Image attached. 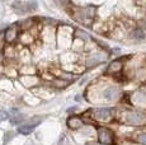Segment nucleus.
Returning a JSON list of instances; mask_svg holds the SVG:
<instances>
[{"label":"nucleus","instance_id":"1","mask_svg":"<svg viewBox=\"0 0 146 145\" xmlns=\"http://www.w3.org/2000/svg\"><path fill=\"white\" fill-rule=\"evenodd\" d=\"M69 12L71 17L75 19L76 22L83 24H92L97 15V8L94 5H88V7H76V5L70 4L69 7ZM66 8V9H67Z\"/></svg>","mask_w":146,"mask_h":145},{"label":"nucleus","instance_id":"2","mask_svg":"<svg viewBox=\"0 0 146 145\" xmlns=\"http://www.w3.org/2000/svg\"><path fill=\"white\" fill-rule=\"evenodd\" d=\"M123 124L130 126H145L146 125V113L139 110L125 111L122 113Z\"/></svg>","mask_w":146,"mask_h":145},{"label":"nucleus","instance_id":"3","mask_svg":"<svg viewBox=\"0 0 146 145\" xmlns=\"http://www.w3.org/2000/svg\"><path fill=\"white\" fill-rule=\"evenodd\" d=\"M108 55H107L106 51H102V50H95V51L90 52V54L86 56V60H85V66L88 69H92V68H95V66L100 65L103 64L104 61L107 60Z\"/></svg>","mask_w":146,"mask_h":145},{"label":"nucleus","instance_id":"4","mask_svg":"<svg viewBox=\"0 0 146 145\" xmlns=\"http://www.w3.org/2000/svg\"><path fill=\"white\" fill-rule=\"evenodd\" d=\"M92 118L97 122H109L113 118V110L111 107H100L92 110Z\"/></svg>","mask_w":146,"mask_h":145},{"label":"nucleus","instance_id":"5","mask_svg":"<svg viewBox=\"0 0 146 145\" xmlns=\"http://www.w3.org/2000/svg\"><path fill=\"white\" fill-rule=\"evenodd\" d=\"M12 7L18 14H27V13H31L37 9V1L36 0H31V1H13Z\"/></svg>","mask_w":146,"mask_h":145},{"label":"nucleus","instance_id":"6","mask_svg":"<svg viewBox=\"0 0 146 145\" xmlns=\"http://www.w3.org/2000/svg\"><path fill=\"white\" fill-rule=\"evenodd\" d=\"M97 140L100 144L113 145L114 143V134L108 127H98L97 129Z\"/></svg>","mask_w":146,"mask_h":145},{"label":"nucleus","instance_id":"7","mask_svg":"<svg viewBox=\"0 0 146 145\" xmlns=\"http://www.w3.org/2000/svg\"><path fill=\"white\" fill-rule=\"evenodd\" d=\"M103 97L109 102H113V101H117L122 97L123 92H122V88L121 87H117V85H109V87H106L104 90H103Z\"/></svg>","mask_w":146,"mask_h":145},{"label":"nucleus","instance_id":"8","mask_svg":"<svg viewBox=\"0 0 146 145\" xmlns=\"http://www.w3.org/2000/svg\"><path fill=\"white\" fill-rule=\"evenodd\" d=\"M4 36H5V41H7V43H14L17 40H18L19 37V28L18 26H10L8 27L7 29L4 31Z\"/></svg>","mask_w":146,"mask_h":145},{"label":"nucleus","instance_id":"9","mask_svg":"<svg viewBox=\"0 0 146 145\" xmlns=\"http://www.w3.org/2000/svg\"><path fill=\"white\" fill-rule=\"evenodd\" d=\"M131 102L136 106H146V88H140L131 96Z\"/></svg>","mask_w":146,"mask_h":145},{"label":"nucleus","instance_id":"10","mask_svg":"<svg viewBox=\"0 0 146 145\" xmlns=\"http://www.w3.org/2000/svg\"><path fill=\"white\" fill-rule=\"evenodd\" d=\"M66 125L70 130H79L84 126V120L80 116H70L66 121Z\"/></svg>","mask_w":146,"mask_h":145},{"label":"nucleus","instance_id":"11","mask_svg":"<svg viewBox=\"0 0 146 145\" xmlns=\"http://www.w3.org/2000/svg\"><path fill=\"white\" fill-rule=\"evenodd\" d=\"M21 83L24 85L26 88H32V87H36V85L40 83V79L35 75H22L19 78Z\"/></svg>","mask_w":146,"mask_h":145},{"label":"nucleus","instance_id":"12","mask_svg":"<svg viewBox=\"0 0 146 145\" xmlns=\"http://www.w3.org/2000/svg\"><path fill=\"white\" fill-rule=\"evenodd\" d=\"M123 70V61L122 60H114L107 68V74L109 75H117L118 72Z\"/></svg>","mask_w":146,"mask_h":145},{"label":"nucleus","instance_id":"13","mask_svg":"<svg viewBox=\"0 0 146 145\" xmlns=\"http://www.w3.org/2000/svg\"><path fill=\"white\" fill-rule=\"evenodd\" d=\"M36 129V125L32 124V122L27 121V122H23V124L19 125L18 127V132L22 134V135H29L31 132H33Z\"/></svg>","mask_w":146,"mask_h":145},{"label":"nucleus","instance_id":"14","mask_svg":"<svg viewBox=\"0 0 146 145\" xmlns=\"http://www.w3.org/2000/svg\"><path fill=\"white\" fill-rule=\"evenodd\" d=\"M33 27H35V19L33 18H26L18 23V28L23 32L24 31H31Z\"/></svg>","mask_w":146,"mask_h":145},{"label":"nucleus","instance_id":"15","mask_svg":"<svg viewBox=\"0 0 146 145\" xmlns=\"http://www.w3.org/2000/svg\"><path fill=\"white\" fill-rule=\"evenodd\" d=\"M26 121V116L22 115V113H19L18 110H12V118H10V122H12L13 125H21L23 124V122Z\"/></svg>","mask_w":146,"mask_h":145},{"label":"nucleus","instance_id":"16","mask_svg":"<svg viewBox=\"0 0 146 145\" xmlns=\"http://www.w3.org/2000/svg\"><path fill=\"white\" fill-rule=\"evenodd\" d=\"M18 40L21 41V43L23 45V46H27V45H31V43H32L35 38H33V36L31 35V33L28 32V31H24V32L22 33V35H19Z\"/></svg>","mask_w":146,"mask_h":145},{"label":"nucleus","instance_id":"17","mask_svg":"<svg viewBox=\"0 0 146 145\" xmlns=\"http://www.w3.org/2000/svg\"><path fill=\"white\" fill-rule=\"evenodd\" d=\"M74 36L78 38V40H81L83 42H89L92 40V37L83 29H75L74 31Z\"/></svg>","mask_w":146,"mask_h":145},{"label":"nucleus","instance_id":"18","mask_svg":"<svg viewBox=\"0 0 146 145\" xmlns=\"http://www.w3.org/2000/svg\"><path fill=\"white\" fill-rule=\"evenodd\" d=\"M4 75L8 78H17L18 76V70H17V69H13V66H5Z\"/></svg>","mask_w":146,"mask_h":145},{"label":"nucleus","instance_id":"19","mask_svg":"<svg viewBox=\"0 0 146 145\" xmlns=\"http://www.w3.org/2000/svg\"><path fill=\"white\" fill-rule=\"evenodd\" d=\"M18 72H21V74H23V75H33L36 72V70H35V68L31 65H23L18 70Z\"/></svg>","mask_w":146,"mask_h":145},{"label":"nucleus","instance_id":"20","mask_svg":"<svg viewBox=\"0 0 146 145\" xmlns=\"http://www.w3.org/2000/svg\"><path fill=\"white\" fill-rule=\"evenodd\" d=\"M132 36H133V38H136V40H144V38L146 37V33L141 27H137V28L133 29Z\"/></svg>","mask_w":146,"mask_h":145},{"label":"nucleus","instance_id":"21","mask_svg":"<svg viewBox=\"0 0 146 145\" xmlns=\"http://www.w3.org/2000/svg\"><path fill=\"white\" fill-rule=\"evenodd\" d=\"M135 141L140 145H146V131H141V132L136 134Z\"/></svg>","mask_w":146,"mask_h":145},{"label":"nucleus","instance_id":"22","mask_svg":"<svg viewBox=\"0 0 146 145\" xmlns=\"http://www.w3.org/2000/svg\"><path fill=\"white\" fill-rule=\"evenodd\" d=\"M53 1L61 8H67L70 4H71V0H53Z\"/></svg>","mask_w":146,"mask_h":145},{"label":"nucleus","instance_id":"23","mask_svg":"<svg viewBox=\"0 0 146 145\" xmlns=\"http://www.w3.org/2000/svg\"><path fill=\"white\" fill-rule=\"evenodd\" d=\"M41 22L43 23V26H47V27L55 26V24H56V21H53V19H51V18H42Z\"/></svg>","mask_w":146,"mask_h":145},{"label":"nucleus","instance_id":"24","mask_svg":"<svg viewBox=\"0 0 146 145\" xmlns=\"http://www.w3.org/2000/svg\"><path fill=\"white\" fill-rule=\"evenodd\" d=\"M8 118H9V113H8L7 111H4V110H0V122L7 121Z\"/></svg>","mask_w":146,"mask_h":145},{"label":"nucleus","instance_id":"25","mask_svg":"<svg viewBox=\"0 0 146 145\" xmlns=\"http://www.w3.org/2000/svg\"><path fill=\"white\" fill-rule=\"evenodd\" d=\"M5 46H7V41H5L4 32H0V50H3Z\"/></svg>","mask_w":146,"mask_h":145},{"label":"nucleus","instance_id":"26","mask_svg":"<svg viewBox=\"0 0 146 145\" xmlns=\"http://www.w3.org/2000/svg\"><path fill=\"white\" fill-rule=\"evenodd\" d=\"M92 145H106V144H100V143H98V144H97V143H93Z\"/></svg>","mask_w":146,"mask_h":145},{"label":"nucleus","instance_id":"27","mask_svg":"<svg viewBox=\"0 0 146 145\" xmlns=\"http://www.w3.org/2000/svg\"><path fill=\"white\" fill-rule=\"evenodd\" d=\"M145 9H146V4H145Z\"/></svg>","mask_w":146,"mask_h":145}]
</instances>
